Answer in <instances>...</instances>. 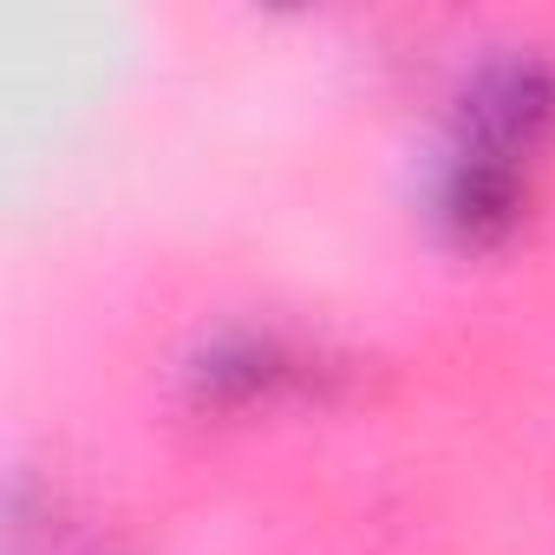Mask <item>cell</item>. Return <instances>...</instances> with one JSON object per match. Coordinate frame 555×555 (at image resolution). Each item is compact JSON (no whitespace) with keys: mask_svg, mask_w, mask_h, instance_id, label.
Returning <instances> with one entry per match:
<instances>
[{"mask_svg":"<svg viewBox=\"0 0 555 555\" xmlns=\"http://www.w3.org/2000/svg\"><path fill=\"white\" fill-rule=\"evenodd\" d=\"M444 144L542 170V151L555 144V47L496 40L470 53L444 92Z\"/></svg>","mask_w":555,"mask_h":555,"instance_id":"7a4b0ae2","label":"cell"},{"mask_svg":"<svg viewBox=\"0 0 555 555\" xmlns=\"http://www.w3.org/2000/svg\"><path fill=\"white\" fill-rule=\"evenodd\" d=\"M340 379H347V360L334 347L274 321H222L177 366V392L203 418H248L274 405L327 399L340 392Z\"/></svg>","mask_w":555,"mask_h":555,"instance_id":"6da1fadb","label":"cell"},{"mask_svg":"<svg viewBox=\"0 0 555 555\" xmlns=\"http://www.w3.org/2000/svg\"><path fill=\"white\" fill-rule=\"evenodd\" d=\"M529 203H535V170L529 164H509V157H490V151H464V144H444V138L425 157L418 209H425L431 235L464 248V255L503 248L529 222Z\"/></svg>","mask_w":555,"mask_h":555,"instance_id":"3957f363","label":"cell"}]
</instances>
